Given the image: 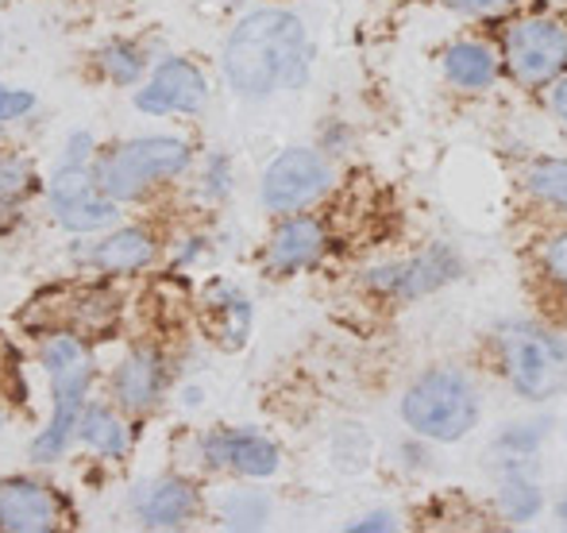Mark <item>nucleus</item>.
<instances>
[{
  "label": "nucleus",
  "mask_w": 567,
  "mask_h": 533,
  "mask_svg": "<svg viewBox=\"0 0 567 533\" xmlns=\"http://www.w3.org/2000/svg\"><path fill=\"white\" fill-rule=\"evenodd\" d=\"M309 43L298 16L262 8L239 20L225 47V78L239 98H267L275 90L306 82Z\"/></svg>",
  "instance_id": "nucleus-1"
},
{
  "label": "nucleus",
  "mask_w": 567,
  "mask_h": 533,
  "mask_svg": "<svg viewBox=\"0 0 567 533\" xmlns=\"http://www.w3.org/2000/svg\"><path fill=\"white\" fill-rule=\"evenodd\" d=\"M402 418L429 441H460L478 421V394L460 371H429L405 391Z\"/></svg>",
  "instance_id": "nucleus-2"
},
{
  "label": "nucleus",
  "mask_w": 567,
  "mask_h": 533,
  "mask_svg": "<svg viewBox=\"0 0 567 533\" xmlns=\"http://www.w3.org/2000/svg\"><path fill=\"white\" fill-rule=\"evenodd\" d=\"M47 376H51V391H54V418L43 433L31 444V460L39 464H51L54 457H62V449L70 444V437L78 433V421H82V399L85 387H90V356L78 345L74 337H54L43 352Z\"/></svg>",
  "instance_id": "nucleus-3"
},
{
  "label": "nucleus",
  "mask_w": 567,
  "mask_h": 533,
  "mask_svg": "<svg viewBox=\"0 0 567 533\" xmlns=\"http://www.w3.org/2000/svg\"><path fill=\"white\" fill-rule=\"evenodd\" d=\"M498 352L506 379L525 399H553L567 383V348L553 332L529 321H509L498 329Z\"/></svg>",
  "instance_id": "nucleus-4"
},
{
  "label": "nucleus",
  "mask_w": 567,
  "mask_h": 533,
  "mask_svg": "<svg viewBox=\"0 0 567 533\" xmlns=\"http://www.w3.org/2000/svg\"><path fill=\"white\" fill-rule=\"evenodd\" d=\"M189 166V147L182 140H166V135H147V140H132L116 147L97 163V182L113 202H132L155 182L174 178Z\"/></svg>",
  "instance_id": "nucleus-5"
},
{
  "label": "nucleus",
  "mask_w": 567,
  "mask_h": 533,
  "mask_svg": "<svg viewBox=\"0 0 567 533\" xmlns=\"http://www.w3.org/2000/svg\"><path fill=\"white\" fill-rule=\"evenodd\" d=\"M85 155H90V135L70 140V155L51 178V205L54 217L74 233H93V228L113 225L116 202L101 189L97 178L85 174Z\"/></svg>",
  "instance_id": "nucleus-6"
},
{
  "label": "nucleus",
  "mask_w": 567,
  "mask_h": 533,
  "mask_svg": "<svg viewBox=\"0 0 567 533\" xmlns=\"http://www.w3.org/2000/svg\"><path fill=\"white\" fill-rule=\"evenodd\" d=\"M506 62L525 85L553 82L567 66V28L556 20H522L506 35Z\"/></svg>",
  "instance_id": "nucleus-7"
},
{
  "label": "nucleus",
  "mask_w": 567,
  "mask_h": 533,
  "mask_svg": "<svg viewBox=\"0 0 567 533\" xmlns=\"http://www.w3.org/2000/svg\"><path fill=\"white\" fill-rule=\"evenodd\" d=\"M324 189H329V163L309 147L282 151L262 174V202L275 213L306 209Z\"/></svg>",
  "instance_id": "nucleus-8"
},
{
  "label": "nucleus",
  "mask_w": 567,
  "mask_h": 533,
  "mask_svg": "<svg viewBox=\"0 0 567 533\" xmlns=\"http://www.w3.org/2000/svg\"><path fill=\"white\" fill-rule=\"evenodd\" d=\"M460 275V259L449 248H433L417 259H402V264H386L374 267L367 283L379 294H390V298H421V294L441 290L444 283Z\"/></svg>",
  "instance_id": "nucleus-9"
},
{
  "label": "nucleus",
  "mask_w": 567,
  "mask_h": 533,
  "mask_svg": "<svg viewBox=\"0 0 567 533\" xmlns=\"http://www.w3.org/2000/svg\"><path fill=\"white\" fill-rule=\"evenodd\" d=\"M205 93H209V85H205L202 70L189 66L186 59H166L163 66L155 70V78H151L147 90L135 93V105L143 109V113H197V109L205 105Z\"/></svg>",
  "instance_id": "nucleus-10"
},
{
  "label": "nucleus",
  "mask_w": 567,
  "mask_h": 533,
  "mask_svg": "<svg viewBox=\"0 0 567 533\" xmlns=\"http://www.w3.org/2000/svg\"><path fill=\"white\" fill-rule=\"evenodd\" d=\"M59 526V503L47 488L31 480L0 483V530L8 533H43Z\"/></svg>",
  "instance_id": "nucleus-11"
},
{
  "label": "nucleus",
  "mask_w": 567,
  "mask_h": 533,
  "mask_svg": "<svg viewBox=\"0 0 567 533\" xmlns=\"http://www.w3.org/2000/svg\"><path fill=\"white\" fill-rule=\"evenodd\" d=\"M205 457L220 468H236L244 475H270L278 468V449L255 433H213L205 437Z\"/></svg>",
  "instance_id": "nucleus-12"
},
{
  "label": "nucleus",
  "mask_w": 567,
  "mask_h": 533,
  "mask_svg": "<svg viewBox=\"0 0 567 533\" xmlns=\"http://www.w3.org/2000/svg\"><path fill=\"white\" fill-rule=\"evenodd\" d=\"M324 252V228L313 217H293L270 240V267L275 270H298L317 264Z\"/></svg>",
  "instance_id": "nucleus-13"
},
{
  "label": "nucleus",
  "mask_w": 567,
  "mask_h": 533,
  "mask_svg": "<svg viewBox=\"0 0 567 533\" xmlns=\"http://www.w3.org/2000/svg\"><path fill=\"white\" fill-rule=\"evenodd\" d=\"M135 511H140V519L147 522V526L171 530V526H182V522L197 511V495L189 483L163 480V483H151V488L135 499Z\"/></svg>",
  "instance_id": "nucleus-14"
},
{
  "label": "nucleus",
  "mask_w": 567,
  "mask_h": 533,
  "mask_svg": "<svg viewBox=\"0 0 567 533\" xmlns=\"http://www.w3.org/2000/svg\"><path fill=\"white\" fill-rule=\"evenodd\" d=\"M93 267L113 270V275H127V270H140L155 259V240L140 228H124V233H113L109 240H101L93 252H85Z\"/></svg>",
  "instance_id": "nucleus-15"
},
{
  "label": "nucleus",
  "mask_w": 567,
  "mask_h": 533,
  "mask_svg": "<svg viewBox=\"0 0 567 533\" xmlns=\"http://www.w3.org/2000/svg\"><path fill=\"white\" fill-rule=\"evenodd\" d=\"M163 391V363L155 352H135L120 363L116 371V394L127 410H147Z\"/></svg>",
  "instance_id": "nucleus-16"
},
{
  "label": "nucleus",
  "mask_w": 567,
  "mask_h": 533,
  "mask_svg": "<svg viewBox=\"0 0 567 533\" xmlns=\"http://www.w3.org/2000/svg\"><path fill=\"white\" fill-rule=\"evenodd\" d=\"M444 74L463 90H486L498 78V59L483 43H455L444 51Z\"/></svg>",
  "instance_id": "nucleus-17"
},
{
  "label": "nucleus",
  "mask_w": 567,
  "mask_h": 533,
  "mask_svg": "<svg viewBox=\"0 0 567 533\" xmlns=\"http://www.w3.org/2000/svg\"><path fill=\"white\" fill-rule=\"evenodd\" d=\"M78 437H82L90 449H97L101 457H124L127 449V433L124 426L113 418V410H101V406H90L82 410V421H78Z\"/></svg>",
  "instance_id": "nucleus-18"
},
{
  "label": "nucleus",
  "mask_w": 567,
  "mask_h": 533,
  "mask_svg": "<svg viewBox=\"0 0 567 533\" xmlns=\"http://www.w3.org/2000/svg\"><path fill=\"white\" fill-rule=\"evenodd\" d=\"M498 499H502V511H506L514 522H525L540 511V488L522 472V468H509V472L502 475Z\"/></svg>",
  "instance_id": "nucleus-19"
},
{
  "label": "nucleus",
  "mask_w": 567,
  "mask_h": 533,
  "mask_svg": "<svg viewBox=\"0 0 567 533\" xmlns=\"http://www.w3.org/2000/svg\"><path fill=\"white\" fill-rule=\"evenodd\" d=\"M529 189L540 202L567 213V158H540L529 166Z\"/></svg>",
  "instance_id": "nucleus-20"
},
{
  "label": "nucleus",
  "mask_w": 567,
  "mask_h": 533,
  "mask_svg": "<svg viewBox=\"0 0 567 533\" xmlns=\"http://www.w3.org/2000/svg\"><path fill=\"white\" fill-rule=\"evenodd\" d=\"M101 66H105V74L113 78V82L132 85L135 78H140V70H143V59H140V51L116 43V47H109V51L101 54Z\"/></svg>",
  "instance_id": "nucleus-21"
},
{
  "label": "nucleus",
  "mask_w": 567,
  "mask_h": 533,
  "mask_svg": "<svg viewBox=\"0 0 567 533\" xmlns=\"http://www.w3.org/2000/svg\"><path fill=\"white\" fill-rule=\"evenodd\" d=\"M31 189V166L23 158H4L0 163V202H16Z\"/></svg>",
  "instance_id": "nucleus-22"
},
{
  "label": "nucleus",
  "mask_w": 567,
  "mask_h": 533,
  "mask_svg": "<svg viewBox=\"0 0 567 533\" xmlns=\"http://www.w3.org/2000/svg\"><path fill=\"white\" fill-rule=\"evenodd\" d=\"M225 514H228L231 526H259V522L267 519V503L255 495H236L225 506Z\"/></svg>",
  "instance_id": "nucleus-23"
},
{
  "label": "nucleus",
  "mask_w": 567,
  "mask_h": 533,
  "mask_svg": "<svg viewBox=\"0 0 567 533\" xmlns=\"http://www.w3.org/2000/svg\"><path fill=\"white\" fill-rule=\"evenodd\" d=\"M545 270L553 275V283H560L567 290V233H556L545 248Z\"/></svg>",
  "instance_id": "nucleus-24"
},
{
  "label": "nucleus",
  "mask_w": 567,
  "mask_h": 533,
  "mask_svg": "<svg viewBox=\"0 0 567 533\" xmlns=\"http://www.w3.org/2000/svg\"><path fill=\"white\" fill-rule=\"evenodd\" d=\"M31 105H35V98H31L28 90H8V85H0V121H16V116H23Z\"/></svg>",
  "instance_id": "nucleus-25"
},
{
  "label": "nucleus",
  "mask_w": 567,
  "mask_h": 533,
  "mask_svg": "<svg viewBox=\"0 0 567 533\" xmlns=\"http://www.w3.org/2000/svg\"><path fill=\"white\" fill-rule=\"evenodd\" d=\"M449 4L455 8V12H494V8H502V4H509V0H449Z\"/></svg>",
  "instance_id": "nucleus-26"
},
{
  "label": "nucleus",
  "mask_w": 567,
  "mask_h": 533,
  "mask_svg": "<svg viewBox=\"0 0 567 533\" xmlns=\"http://www.w3.org/2000/svg\"><path fill=\"white\" fill-rule=\"evenodd\" d=\"M553 109L567 121V78H564V82H556V90H553Z\"/></svg>",
  "instance_id": "nucleus-27"
},
{
  "label": "nucleus",
  "mask_w": 567,
  "mask_h": 533,
  "mask_svg": "<svg viewBox=\"0 0 567 533\" xmlns=\"http://www.w3.org/2000/svg\"><path fill=\"white\" fill-rule=\"evenodd\" d=\"M394 522H390V514H379V519H367V522H355L351 530H390Z\"/></svg>",
  "instance_id": "nucleus-28"
},
{
  "label": "nucleus",
  "mask_w": 567,
  "mask_h": 533,
  "mask_svg": "<svg viewBox=\"0 0 567 533\" xmlns=\"http://www.w3.org/2000/svg\"><path fill=\"white\" fill-rule=\"evenodd\" d=\"M560 519H564V526H567V499L560 503Z\"/></svg>",
  "instance_id": "nucleus-29"
}]
</instances>
